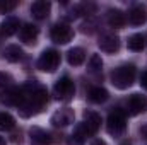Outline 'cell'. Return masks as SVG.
<instances>
[{"label": "cell", "mask_w": 147, "mask_h": 145, "mask_svg": "<svg viewBox=\"0 0 147 145\" xmlns=\"http://www.w3.org/2000/svg\"><path fill=\"white\" fill-rule=\"evenodd\" d=\"M46 103H48V92L45 85H41L39 82H34V80H29L24 85H21V101L17 108L22 118L36 116L38 113L43 111Z\"/></svg>", "instance_id": "1"}, {"label": "cell", "mask_w": 147, "mask_h": 145, "mask_svg": "<svg viewBox=\"0 0 147 145\" xmlns=\"http://www.w3.org/2000/svg\"><path fill=\"white\" fill-rule=\"evenodd\" d=\"M135 65H132V63H125V65H120V67H116L113 72H111L110 79H111V84L116 87V89H120V91H125V89H128L132 84H134V80H135Z\"/></svg>", "instance_id": "2"}, {"label": "cell", "mask_w": 147, "mask_h": 145, "mask_svg": "<svg viewBox=\"0 0 147 145\" xmlns=\"http://www.w3.org/2000/svg\"><path fill=\"white\" fill-rule=\"evenodd\" d=\"M106 130L111 137H121L127 130V119H125V111L121 109H115L108 114L106 119Z\"/></svg>", "instance_id": "3"}, {"label": "cell", "mask_w": 147, "mask_h": 145, "mask_svg": "<svg viewBox=\"0 0 147 145\" xmlns=\"http://www.w3.org/2000/svg\"><path fill=\"white\" fill-rule=\"evenodd\" d=\"M74 94H75V85H74V80L70 77L65 75V77H62V79H58L55 82V85H53V96L58 101L67 103V101H70L74 97Z\"/></svg>", "instance_id": "4"}, {"label": "cell", "mask_w": 147, "mask_h": 145, "mask_svg": "<svg viewBox=\"0 0 147 145\" xmlns=\"http://www.w3.org/2000/svg\"><path fill=\"white\" fill-rule=\"evenodd\" d=\"M38 68L41 72L53 73L60 65V53L57 50H45L38 58Z\"/></svg>", "instance_id": "5"}, {"label": "cell", "mask_w": 147, "mask_h": 145, "mask_svg": "<svg viewBox=\"0 0 147 145\" xmlns=\"http://www.w3.org/2000/svg\"><path fill=\"white\" fill-rule=\"evenodd\" d=\"M50 38H51V41L57 43V44H67V43L74 38V31L69 24H65V22H57V24H53V28H51V31H50Z\"/></svg>", "instance_id": "6"}, {"label": "cell", "mask_w": 147, "mask_h": 145, "mask_svg": "<svg viewBox=\"0 0 147 145\" xmlns=\"http://www.w3.org/2000/svg\"><path fill=\"white\" fill-rule=\"evenodd\" d=\"M147 109V97L142 94H132L127 99V113L132 116H137Z\"/></svg>", "instance_id": "7"}, {"label": "cell", "mask_w": 147, "mask_h": 145, "mask_svg": "<svg viewBox=\"0 0 147 145\" xmlns=\"http://www.w3.org/2000/svg\"><path fill=\"white\" fill-rule=\"evenodd\" d=\"M51 125L53 126H69L74 123V111L69 108H63V109H58L51 114Z\"/></svg>", "instance_id": "8"}, {"label": "cell", "mask_w": 147, "mask_h": 145, "mask_svg": "<svg viewBox=\"0 0 147 145\" xmlns=\"http://www.w3.org/2000/svg\"><path fill=\"white\" fill-rule=\"evenodd\" d=\"M98 46L106 51V53H115L120 50V38L113 33H106V34H101L99 41H98Z\"/></svg>", "instance_id": "9"}, {"label": "cell", "mask_w": 147, "mask_h": 145, "mask_svg": "<svg viewBox=\"0 0 147 145\" xmlns=\"http://www.w3.org/2000/svg\"><path fill=\"white\" fill-rule=\"evenodd\" d=\"M29 140L31 145H51V135L39 126H33L29 130Z\"/></svg>", "instance_id": "10"}, {"label": "cell", "mask_w": 147, "mask_h": 145, "mask_svg": "<svg viewBox=\"0 0 147 145\" xmlns=\"http://www.w3.org/2000/svg\"><path fill=\"white\" fill-rule=\"evenodd\" d=\"M38 36H39V29L34 24H24L19 29V39L22 43H26V44H34Z\"/></svg>", "instance_id": "11"}, {"label": "cell", "mask_w": 147, "mask_h": 145, "mask_svg": "<svg viewBox=\"0 0 147 145\" xmlns=\"http://www.w3.org/2000/svg\"><path fill=\"white\" fill-rule=\"evenodd\" d=\"M128 21H130V24H134V26H142L147 21V9L144 5H140V3L134 5V7L128 10Z\"/></svg>", "instance_id": "12"}, {"label": "cell", "mask_w": 147, "mask_h": 145, "mask_svg": "<svg viewBox=\"0 0 147 145\" xmlns=\"http://www.w3.org/2000/svg\"><path fill=\"white\" fill-rule=\"evenodd\" d=\"M86 126H87V130H89V133L91 135H94L98 130H99V126H101V116L96 113V111H84V121H82Z\"/></svg>", "instance_id": "13"}, {"label": "cell", "mask_w": 147, "mask_h": 145, "mask_svg": "<svg viewBox=\"0 0 147 145\" xmlns=\"http://www.w3.org/2000/svg\"><path fill=\"white\" fill-rule=\"evenodd\" d=\"M50 10H51V3L50 2H46V0H36L33 5H31V14H33V17H36V19H46L48 17V14H50Z\"/></svg>", "instance_id": "14"}, {"label": "cell", "mask_w": 147, "mask_h": 145, "mask_svg": "<svg viewBox=\"0 0 147 145\" xmlns=\"http://www.w3.org/2000/svg\"><path fill=\"white\" fill-rule=\"evenodd\" d=\"M106 21H108V24H110L111 28L118 29V28H123L125 26L127 17H125V14L120 9H110L108 14H106Z\"/></svg>", "instance_id": "15"}, {"label": "cell", "mask_w": 147, "mask_h": 145, "mask_svg": "<svg viewBox=\"0 0 147 145\" xmlns=\"http://www.w3.org/2000/svg\"><path fill=\"white\" fill-rule=\"evenodd\" d=\"M0 31H2L5 36H12V34H16V33L19 31V19L14 17V15L5 17V19L2 21V24H0Z\"/></svg>", "instance_id": "16"}, {"label": "cell", "mask_w": 147, "mask_h": 145, "mask_svg": "<svg viewBox=\"0 0 147 145\" xmlns=\"http://www.w3.org/2000/svg\"><path fill=\"white\" fill-rule=\"evenodd\" d=\"M84 60H86V51H84L82 48L75 46V48H70V50L67 51V62H69L72 67H79V65H82Z\"/></svg>", "instance_id": "17"}, {"label": "cell", "mask_w": 147, "mask_h": 145, "mask_svg": "<svg viewBox=\"0 0 147 145\" xmlns=\"http://www.w3.org/2000/svg\"><path fill=\"white\" fill-rule=\"evenodd\" d=\"M22 56H24V51L17 44H9L3 50V58L7 62H10V63H17L19 60H22Z\"/></svg>", "instance_id": "18"}, {"label": "cell", "mask_w": 147, "mask_h": 145, "mask_svg": "<svg viewBox=\"0 0 147 145\" xmlns=\"http://www.w3.org/2000/svg\"><path fill=\"white\" fill-rule=\"evenodd\" d=\"M108 97H110L108 91H106L105 87H101V85H96V87H91V89H89V101H91V103L101 104V103L108 101Z\"/></svg>", "instance_id": "19"}, {"label": "cell", "mask_w": 147, "mask_h": 145, "mask_svg": "<svg viewBox=\"0 0 147 145\" xmlns=\"http://www.w3.org/2000/svg\"><path fill=\"white\" fill-rule=\"evenodd\" d=\"M144 44H146V39L142 34H132V36L128 38V41H127V46H128V50L130 51H142L144 50Z\"/></svg>", "instance_id": "20"}, {"label": "cell", "mask_w": 147, "mask_h": 145, "mask_svg": "<svg viewBox=\"0 0 147 145\" xmlns=\"http://www.w3.org/2000/svg\"><path fill=\"white\" fill-rule=\"evenodd\" d=\"M12 87H16L12 77H10L9 73H5V72H0V97H2L3 94H7Z\"/></svg>", "instance_id": "21"}, {"label": "cell", "mask_w": 147, "mask_h": 145, "mask_svg": "<svg viewBox=\"0 0 147 145\" xmlns=\"http://www.w3.org/2000/svg\"><path fill=\"white\" fill-rule=\"evenodd\" d=\"M16 126V119L9 113H0V132H10Z\"/></svg>", "instance_id": "22"}, {"label": "cell", "mask_w": 147, "mask_h": 145, "mask_svg": "<svg viewBox=\"0 0 147 145\" xmlns=\"http://www.w3.org/2000/svg\"><path fill=\"white\" fill-rule=\"evenodd\" d=\"M101 68H103V60H101V56H99V55H92V56L89 58V72H92V73L101 72Z\"/></svg>", "instance_id": "23"}, {"label": "cell", "mask_w": 147, "mask_h": 145, "mask_svg": "<svg viewBox=\"0 0 147 145\" xmlns=\"http://www.w3.org/2000/svg\"><path fill=\"white\" fill-rule=\"evenodd\" d=\"M17 7V2H9V0H0V14H9Z\"/></svg>", "instance_id": "24"}, {"label": "cell", "mask_w": 147, "mask_h": 145, "mask_svg": "<svg viewBox=\"0 0 147 145\" xmlns=\"http://www.w3.org/2000/svg\"><path fill=\"white\" fill-rule=\"evenodd\" d=\"M96 26H98L96 21H87V22H84V24L80 26V31H82L84 34H92V33L96 31Z\"/></svg>", "instance_id": "25"}, {"label": "cell", "mask_w": 147, "mask_h": 145, "mask_svg": "<svg viewBox=\"0 0 147 145\" xmlns=\"http://www.w3.org/2000/svg\"><path fill=\"white\" fill-rule=\"evenodd\" d=\"M84 137H80V135H77V133H72L70 137H69V145H84Z\"/></svg>", "instance_id": "26"}, {"label": "cell", "mask_w": 147, "mask_h": 145, "mask_svg": "<svg viewBox=\"0 0 147 145\" xmlns=\"http://www.w3.org/2000/svg\"><path fill=\"white\" fill-rule=\"evenodd\" d=\"M140 85H142V87L147 91V70L140 73Z\"/></svg>", "instance_id": "27"}, {"label": "cell", "mask_w": 147, "mask_h": 145, "mask_svg": "<svg viewBox=\"0 0 147 145\" xmlns=\"http://www.w3.org/2000/svg\"><path fill=\"white\" fill-rule=\"evenodd\" d=\"M139 132H140V135H142V137H144V138L147 140V123L140 126V130H139Z\"/></svg>", "instance_id": "28"}, {"label": "cell", "mask_w": 147, "mask_h": 145, "mask_svg": "<svg viewBox=\"0 0 147 145\" xmlns=\"http://www.w3.org/2000/svg\"><path fill=\"white\" fill-rule=\"evenodd\" d=\"M91 145H106V142H105V140H101V138H96V140H92V142H91Z\"/></svg>", "instance_id": "29"}, {"label": "cell", "mask_w": 147, "mask_h": 145, "mask_svg": "<svg viewBox=\"0 0 147 145\" xmlns=\"http://www.w3.org/2000/svg\"><path fill=\"white\" fill-rule=\"evenodd\" d=\"M0 145H5V140H3L2 137H0Z\"/></svg>", "instance_id": "30"}]
</instances>
